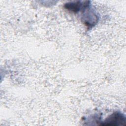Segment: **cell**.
Listing matches in <instances>:
<instances>
[{
	"mask_svg": "<svg viewBox=\"0 0 126 126\" xmlns=\"http://www.w3.org/2000/svg\"><path fill=\"white\" fill-rule=\"evenodd\" d=\"M81 21L89 29L94 27L98 23L99 17L94 10L91 7V4L81 12Z\"/></svg>",
	"mask_w": 126,
	"mask_h": 126,
	"instance_id": "obj_1",
	"label": "cell"
},
{
	"mask_svg": "<svg viewBox=\"0 0 126 126\" xmlns=\"http://www.w3.org/2000/svg\"><path fill=\"white\" fill-rule=\"evenodd\" d=\"M126 122L125 115L121 112L116 111L109 115L103 121L100 122L99 125L102 126H125Z\"/></svg>",
	"mask_w": 126,
	"mask_h": 126,
	"instance_id": "obj_2",
	"label": "cell"
},
{
	"mask_svg": "<svg viewBox=\"0 0 126 126\" xmlns=\"http://www.w3.org/2000/svg\"><path fill=\"white\" fill-rule=\"evenodd\" d=\"M90 1H76L66 3L64 5L65 9L74 13L82 11L91 4Z\"/></svg>",
	"mask_w": 126,
	"mask_h": 126,
	"instance_id": "obj_3",
	"label": "cell"
}]
</instances>
